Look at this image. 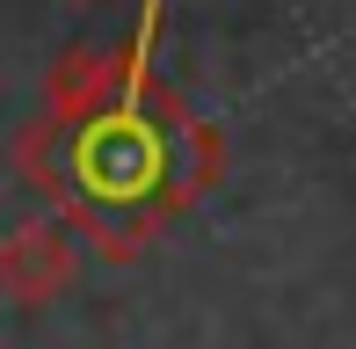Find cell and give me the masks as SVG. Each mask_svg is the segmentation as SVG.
<instances>
[{"label": "cell", "mask_w": 356, "mask_h": 349, "mask_svg": "<svg viewBox=\"0 0 356 349\" xmlns=\"http://www.w3.org/2000/svg\"><path fill=\"white\" fill-rule=\"evenodd\" d=\"M73 277H80V233L58 211L8 226V241H0V298L37 313V306H51V298H66Z\"/></svg>", "instance_id": "2"}, {"label": "cell", "mask_w": 356, "mask_h": 349, "mask_svg": "<svg viewBox=\"0 0 356 349\" xmlns=\"http://www.w3.org/2000/svg\"><path fill=\"white\" fill-rule=\"evenodd\" d=\"M124 88V51H95V44H66L58 66L44 73V117L80 124Z\"/></svg>", "instance_id": "3"}, {"label": "cell", "mask_w": 356, "mask_h": 349, "mask_svg": "<svg viewBox=\"0 0 356 349\" xmlns=\"http://www.w3.org/2000/svg\"><path fill=\"white\" fill-rule=\"evenodd\" d=\"M160 8L168 0H145L131 44H124V88L95 117L58 124L37 109V124H22V138H15L22 189H37L80 241L102 247V262H138L153 233L197 211L225 174L218 124H204L153 73Z\"/></svg>", "instance_id": "1"}]
</instances>
